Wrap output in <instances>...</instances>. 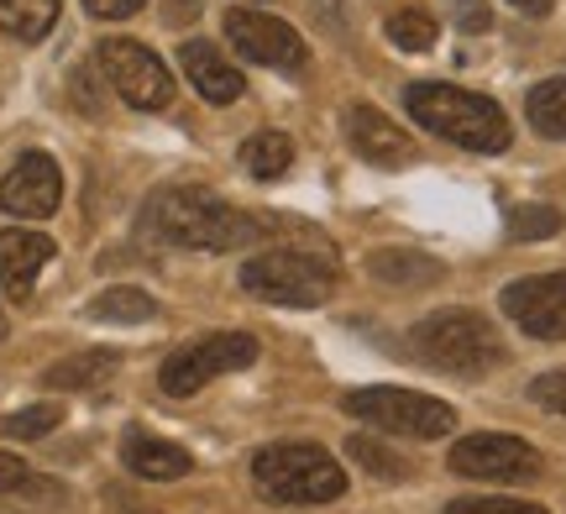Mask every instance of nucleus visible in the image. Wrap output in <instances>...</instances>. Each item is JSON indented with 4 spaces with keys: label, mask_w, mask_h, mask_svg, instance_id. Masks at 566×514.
Instances as JSON below:
<instances>
[{
    "label": "nucleus",
    "mask_w": 566,
    "mask_h": 514,
    "mask_svg": "<svg viewBox=\"0 0 566 514\" xmlns=\"http://www.w3.org/2000/svg\"><path fill=\"white\" fill-rule=\"evenodd\" d=\"M0 342H6V310H0Z\"/></svg>",
    "instance_id": "473e14b6"
},
{
    "label": "nucleus",
    "mask_w": 566,
    "mask_h": 514,
    "mask_svg": "<svg viewBox=\"0 0 566 514\" xmlns=\"http://www.w3.org/2000/svg\"><path fill=\"white\" fill-rule=\"evenodd\" d=\"M405 105L409 116L424 126V132H436L446 143L467 147V153H504L514 143V132H509V116L499 101H488L478 90H457V84H409L405 90Z\"/></svg>",
    "instance_id": "f03ea898"
},
{
    "label": "nucleus",
    "mask_w": 566,
    "mask_h": 514,
    "mask_svg": "<svg viewBox=\"0 0 566 514\" xmlns=\"http://www.w3.org/2000/svg\"><path fill=\"white\" fill-rule=\"evenodd\" d=\"M126 468L147 483H174L195 468V457L174 447V441H163V436H147V431H132L126 436Z\"/></svg>",
    "instance_id": "dca6fc26"
},
{
    "label": "nucleus",
    "mask_w": 566,
    "mask_h": 514,
    "mask_svg": "<svg viewBox=\"0 0 566 514\" xmlns=\"http://www.w3.org/2000/svg\"><path fill=\"white\" fill-rule=\"evenodd\" d=\"M509 6H514V11H525V17H546L556 0H509Z\"/></svg>",
    "instance_id": "2f4dec72"
},
{
    "label": "nucleus",
    "mask_w": 566,
    "mask_h": 514,
    "mask_svg": "<svg viewBox=\"0 0 566 514\" xmlns=\"http://www.w3.org/2000/svg\"><path fill=\"white\" fill-rule=\"evenodd\" d=\"M530 399H535L541 410H551V415H566V368L541 373V378L530 384Z\"/></svg>",
    "instance_id": "c85d7f7f"
},
{
    "label": "nucleus",
    "mask_w": 566,
    "mask_h": 514,
    "mask_svg": "<svg viewBox=\"0 0 566 514\" xmlns=\"http://www.w3.org/2000/svg\"><path fill=\"white\" fill-rule=\"evenodd\" d=\"M63 420L59 405H32V410H17L0 420V436H21V441H38V436H48L53 426Z\"/></svg>",
    "instance_id": "bb28decb"
},
{
    "label": "nucleus",
    "mask_w": 566,
    "mask_h": 514,
    "mask_svg": "<svg viewBox=\"0 0 566 514\" xmlns=\"http://www.w3.org/2000/svg\"><path fill=\"white\" fill-rule=\"evenodd\" d=\"M179 63H184V74H189V84L200 90L210 105H231L237 95H242L247 84H242V69L226 59L216 42H205V38H189L179 48Z\"/></svg>",
    "instance_id": "2eb2a0df"
},
{
    "label": "nucleus",
    "mask_w": 566,
    "mask_h": 514,
    "mask_svg": "<svg viewBox=\"0 0 566 514\" xmlns=\"http://www.w3.org/2000/svg\"><path fill=\"white\" fill-rule=\"evenodd\" d=\"M346 415H357L363 426H378L388 436H409V441H441L457 426V410L446 399L415 389H357L346 394Z\"/></svg>",
    "instance_id": "423d86ee"
},
{
    "label": "nucleus",
    "mask_w": 566,
    "mask_h": 514,
    "mask_svg": "<svg viewBox=\"0 0 566 514\" xmlns=\"http://www.w3.org/2000/svg\"><path fill=\"white\" fill-rule=\"evenodd\" d=\"M153 315H158V300L142 289H101L90 300V321H105V326H142Z\"/></svg>",
    "instance_id": "6ab92c4d"
},
{
    "label": "nucleus",
    "mask_w": 566,
    "mask_h": 514,
    "mask_svg": "<svg viewBox=\"0 0 566 514\" xmlns=\"http://www.w3.org/2000/svg\"><path fill=\"white\" fill-rule=\"evenodd\" d=\"M59 0H0V32L17 42H38L53 32Z\"/></svg>",
    "instance_id": "aec40b11"
},
{
    "label": "nucleus",
    "mask_w": 566,
    "mask_h": 514,
    "mask_svg": "<svg viewBox=\"0 0 566 514\" xmlns=\"http://www.w3.org/2000/svg\"><path fill=\"white\" fill-rule=\"evenodd\" d=\"M346 143L357 147V158H367L378 168H405L415 158L409 132H399L378 105H346Z\"/></svg>",
    "instance_id": "ddd939ff"
},
{
    "label": "nucleus",
    "mask_w": 566,
    "mask_h": 514,
    "mask_svg": "<svg viewBox=\"0 0 566 514\" xmlns=\"http://www.w3.org/2000/svg\"><path fill=\"white\" fill-rule=\"evenodd\" d=\"M84 6H90V17H105V21L116 17L122 21V17H132V11H142L147 0H84Z\"/></svg>",
    "instance_id": "7c9ffc66"
},
{
    "label": "nucleus",
    "mask_w": 566,
    "mask_h": 514,
    "mask_svg": "<svg viewBox=\"0 0 566 514\" xmlns=\"http://www.w3.org/2000/svg\"><path fill=\"white\" fill-rule=\"evenodd\" d=\"M63 200V174L59 164L48 158V153H21L11 174L0 179V210H11V216H53Z\"/></svg>",
    "instance_id": "f8f14e48"
},
{
    "label": "nucleus",
    "mask_w": 566,
    "mask_h": 514,
    "mask_svg": "<svg viewBox=\"0 0 566 514\" xmlns=\"http://www.w3.org/2000/svg\"><path fill=\"white\" fill-rule=\"evenodd\" d=\"M346 452H352V462H363L373 478H388V483H405V478H409L405 457L388 452L384 441H373V436H352V441H346Z\"/></svg>",
    "instance_id": "b1692460"
},
{
    "label": "nucleus",
    "mask_w": 566,
    "mask_h": 514,
    "mask_svg": "<svg viewBox=\"0 0 566 514\" xmlns=\"http://www.w3.org/2000/svg\"><path fill=\"white\" fill-rule=\"evenodd\" d=\"M342 284V268L331 252H304V248H268L242 263V289L258 294L268 305H294L315 310L325 305Z\"/></svg>",
    "instance_id": "20e7f679"
},
{
    "label": "nucleus",
    "mask_w": 566,
    "mask_h": 514,
    "mask_svg": "<svg viewBox=\"0 0 566 514\" xmlns=\"http://www.w3.org/2000/svg\"><path fill=\"white\" fill-rule=\"evenodd\" d=\"M451 17H457L462 32H488L493 27V11H488L483 0H451Z\"/></svg>",
    "instance_id": "c756f323"
},
{
    "label": "nucleus",
    "mask_w": 566,
    "mask_h": 514,
    "mask_svg": "<svg viewBox=\"0 0 566 514\" xmlns=\"http://www.w3.org/2000/svg\"><path fill=\"white\" fill-rule=\"evenodd\" d=\"M451 473L483 478V483H535L541 478V452L520 436H467L451 447Z\"/></svg>",
    "instance_id": "1a4fd4ad"
},
{
    "label": "nucleus",
    "mask_w": 566,
    "mask_h": 514,
    "mask_svg": "<svg viewBox=\"0 0 566 514\" xmlns=\"http://www.w3.org/2000/svg\"><path fill=\"white\" fill-rule=\"evenodd\" d=\"M384 32H388V42L405 48V53H430L436 38H441V21L430 17L424 6H405V11H394V17L384 21Z\"/></svg>",
    "instance_id": "5701e85b"
},
{
    "label": "nucleus",
    "mask_w": 566,
    "mask_h": 514,
    "mask_svg": "<svg viewBox=\"0 0 566 514\" xmlns=\"http://www.w3.org/2000/svg\"><path fill=\"white\" fill-rule=\"evenodd\" d=\"M0 494H27V499H42V504H59L63 489H59V483H42V478H32L21 457L0 452Z\"/></svg>",
    "instance_id": "393cba45"
},
{
    "label": "nucleus",
    "mask_w": 566,
    "mask_h": 514,
    "mask_svg": "<svg viewBox=\"0 0 566 514\" xmlns=\"http://www.w3.org/2000/svg\"><path fill=\"white\" fill-rule=\"evenodd\" d=\"M95 59H101L105 84H111L132 111H163V105L174 101L168 63H163L153 48H142L137 38H105L101 48H95Z\"/></svg>",
    "instance_id": "0eeeda50"
},
{
    "label": "nucleus",
    "mask_w": 566,
    "mask_h": 514,
    "mask_svg": "<svg viewBox=\"0 0 566 514\" xmlns=\"http://www.w3.org/2000/svg\"><path fill=\"white\" fill-rule=\"evenodd\" d=\"M525 116H530V126H535L541 137L566 143V74H562V80H541L535 90H530Z\"/></svg>",
    "instance_id": "412c9836"
},
{
    "label": "nucleus",
    "mask_w": 566,
    "mask_h": 514,
    "mask_svg": "<svg viewBox=\"0 0 566 514\" xmlns=\"http://www.w3.org/2000/svg\"><path fill=\"white\" fill-rule=\"evenodd\" d=\"M48 258H53V242H48L42 231H27V227L0 231V284H6V294H11V300H27V294L38 289Z\"/></svg>",
    "instance_id": "4468645a"
},
{
    "label": "nucleus",
    "mask_w": 566,
    "mask_h": 514,
    "mask_svg": "<svg viewBox=\"0 0 566 514\" xmlns=\"http://www.w3.org/2000/svg\"><path fill=\"white\" fill-rule=\"evenodd\" d=\"M499 305L514 326L535 336V342H562L566 336V273H535V279H514L499 294Z\"/></svg>",
    "instance_id": "9d476101"
},
{
    "label": "nucleus",
    "mask_w": 566,
    "mask_h": 514,
    "mask_svg": "<svg viewBox=\"0 0 566 514\" xmlns=\"http://www.w3.org/2000/svg\"><path fill=\"white\" fill-rule=\"evenodd\" d=\"M446 514H551V510L525 504V499H451Z\"/></svg>",
    "instance_id": "cd10ccee"
},
{
    "label": "nucleus",
    "mask_w": 566,
    "mask_h": 514,
    "mask_svg": "<svg viewBox=\"0 0 566 514\" xmlns=\"http://www.w3.org/2000/svg\"><path fill=\"white\" fill-rule=\"evenodd\" d=\"M142 231L163 242V248H189V252H242L258 248L263 237L289 231V221L273 216H247V210L226 206L221 195L195 185H168L147 195L142 206Z\"/></svg>",
    "instance_id": "f257e3e1"
},
{
    "label": "nucleus",
    "mask_w": 566,
    "mask_h": 514,
    "mask_svg": "<svg viewBox=\"0 0 566 514\" xmlns=\"http://www.w3.org/2000/svg\"><path fill=\"white\" fill-rule=\"evenodd\" d=\"M116 373V352H105V347H95V352H74V357H63V363H53L48 368V389H95V384H105Z\"/></svg>",
    "instance_id": "a211bd4d"
},
{
    "label": "nucleus",
    "mask_w": 566,
    "mask_h": 514,
    "mask_svg": "<svg viewBox=\"0 0 566 514\" xmlns=\"http://www.w3.org/2000/svg\"><path fill=\"white\" fill-rule=\"evenodd\" d=\"M252 357H258V342H252L247 331H216V336H200V342H189L184 352H174V357L163 363L158 384H163V394L184 399V394L205 389V384H216L226 373L247 368Z\"/></svg>",
    "instance_id": "6e6552de"
},
{
    "label": "nucleus",
    "mask_w": 566,
    "mask_h": 514,
    "mask_svg": "<svg viewBox=\"0 0 566 514\" xmlns=\"http://www.w3.org/2000/svg\"><path fill=\"white\" fill-rule=\"evenodd\" d=\"M562 231V210L556 206H520L509 210V237L514 242H546Z\"/></svg>",
    "instance_id": "a878e982"
},
{
    "label": "nucleus",
    "mask_w": 566,
    "mask_h": 514,
    "mask_svg": "<svg viewBox=\"0 0 566 514\" xmlns=\"http://www.w3.org/2000/svg\"><path fill=\"white\" fill-rule=\"evenodd\" d=\"M226 38L242 48V59L263 63V69H304L310 63V48H304V38L289 27V21L268 17V11H231L226 17Z\"/></svg>",
    "instance_id": "9b49d317"
},
{
    "label": "nucleus",
    "mask_w": 566,
    "mask_h": 514,
    "mask_svg": "<svg viewBox=\"0 0 566 514\" xmlns=\"http://www.w3.org/2000/svg\"><path fill=\"white\" fill-rule=\"evenodd\" d=\"M252 483L273 504H331L346 494V473L336 457L310 441H279L252 457Z\"/></svg>",
    "instance_id": "39448f33"
},
{
    "label": "nucleus",
    "mask_w": 566,
    "mask_h": 514,
    "mask_svg": "<svg viewBox=\"0 0 566 514\" xmlns=\"http://www.w3.org/2000/svg\"><path fill=\"white\" fill-rule=\"evenodd\" d=\"M409 342H415L420 363L451 373V378H483L504 363V342H499L493 321L478 310H436L409 331Z\"/></svg>",
    "instance_id": "7ed1b4c3"
},
{
    "label": "nucleus",
    "mask_w": 566,
    "mask_h": 514,
    "mask_svg": "<svg viewBox=\"0 0 566 514\" xmlns=\"http://www.w3.org/2000/svg\"><path fill=\"white\" fill-rule=\"evenodd\" d=\"M367 273L373 279H384L394 289H424V284H441L446 268L436 258H424V252H405V248H384L367 258Z\"/></svg>",
    "instance_id": "f3484780"
},
{
    "label": "nucleus",
    "mask_w": 566,
    "mask_h": 514,
    "mask_svg": "<svg viewBox=\"0 0 566 514\" xmlns=\"http://www.w3.org/2000/svg\"><path fill=\"white\" fill-rule=\"evenodd\" d=\"M289 164H294V143L283 132H258L242 143V168L252 179H279V174H289Z\"/></svg>",
    "instance_id": "4be33fe9"
}]
</instances>
